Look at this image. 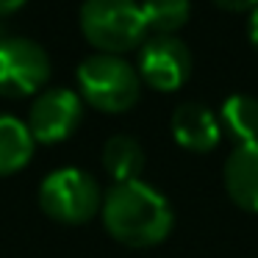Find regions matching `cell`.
I'll return each instance as SVG.
<instances>
[{
  "label": "cell",
  "mask_w": 258,
  "mask_h": 258,
  "mask_svg": "<svg viewBox=\"0 0 258 258\" xmlns=\"http://www.w3.org/2000/svg\"><path fill=\"white\" fill-rule=\"evenodd\" d=\"M100 214L108 236L136 250L164 241L175 222L169 200L145 180L114 183L103 195Z\"/></svg>",
  "instance_id": "cell-1"
},
{
  "label": "cell",
  "mask_w": 258,
  "mask_h": 258,
  "mask_svg": "<svg viewBox=\"0 0 258 258\" xmlns=\"http://www.w3.org/2000/svg\"><path fill=\"white\" fill-rule=\"evenodd\" d=\"M247 31H250V42H252V47L258 50V6L250 12V23H247Z\"/></svg>",
  "instance_id": "cell-15"
},
{
  "label": "cell",
  "mask_w": 258,
  "mask_h": 258,
  "mask_svg": "<svg viewBox=\"0 0 258 258\" xmlns=\"http://www.w3.org/2000/svg\"><path fill=\"white\" fill-rule=\"evenodd\" d=\"M34 136L23 119L0 114V175H14L34 156Z\"/></svg>",
  "instance_id": "cell-10"
},
{
  "label": "cell",
  "mask_w": 258,
  "mask_h": 258,
  "mask_svg": "<svg viewBox=\"0 0 258 258\" xmlns=\"http://www.w3.org/2000/svg\"><path fill=\"white\" fill-rule=\"evenodd\" d=\"M84 117V100L73 89H45L28 111V131L34 142L56 145L75 134Z\"/></svg>",
  "instance_id": "cell-7"
},
{
  "label": "cell",
  "mask_w": 258,
  "mask_h": 258,
  "mask_svg": "<svg viewBox=\"0 0 258 258\" xmlns=\"http://www.w3.org/2000/svg\"><path fill=\"white\" fill-rule=\"evenodd\" d=\"M214 3L228 12H252L258 6V0H214Z\"/></svg>",
  "instance_id": "cell-14"
},
{
  "label": "cell",
  "mask_w": 258,
  "mask_h": 258,
  "mask_svg": "<svg viewBox=\"0 0 258 258\" xmlns=\"http://www.w3.org/2000/svg\"><path fill=\"white\" fill-rule=\"evenodd\" d=\"M169 128H172L175 142L183 150H191V153H208L222 139L219 117L203 103H180L172 111Z\"/></svg>",
  "instance_id": "cell-9"
},
{
  "label": "cell",
  "mask_w": 258,
  "mask_h": 258,
  "mask_svg": "<svg viewBox=\"0 0 258 258\" xmlns=\"http://www.w3.org/2000/svg\"><path fill=\"white\" fill-rule=\"evenodd\" d=\"M222 183L241 211L258 214V139L239 142L225 158Z\"/></svg>",
  "instance_id": "cell-8"
},
{
  "label": "cell",
  "mask_w": 258,
  "mask_h": 258,
  "mask_svg": "<svg viewBox=\"0 0 258 258\" xmlns=\"http://www.w3.org/2000/svg\"><path fill=\"white\" fill-rule=\"evenodd\" d=\"M81 100L106 114H122L139 100L142 78L122 56L95 53L78 67Z\"/></svg>",
  "instance_id": "cell-3"
},
{
  "label": "cell",
  "mask_w": 258,
  "mask_h": 258,
  "mask_svg": "<svg viewBox=\"0 0 258 258\" xmlns=\"http://www.w3.org/2000/svg\"><path fill=\"white\" fill-rule=\"evenodd\" d=\"M39 206L61 225H84L100 211L103 195L97 180L84 169H56L39 186Z\"/></svg>",
  "instance_id": "cell-4"
},
{
  "label": "cell",
  "mask_w": 258,
  "mask_h": 258,
  "mask_svg": "<svg viewBox=\"0 0 258 258\" xmlns=\"http://www.w3.org/2000/svg\"><path fill=\"white\" fill-rule=\"evenodd\" d=\"M142 17L153 34H175L189 23V0H142Z\"/></svg>",
  "instance_id": "cell-13"
},
{
  "label": "cell",
  "mask_w": 258,
  "mask_h": 258,
  "mask_svg": "<svg viewBox=\"0 0 258 258\" xmlns=\"http://www.w3.org/2000/svg\"><path fill=\"white\" fill-rule=\"evenodd\" d=\"M103 167L117 183L139 180L145 169V150L134 136L117 134L103 145Z\"/></svg>",
  "instance_id": "cell-11"
},
{
  "label": "cell",
  "mask_w": 258,
  "mask_h": 258,
  "mask_svg": "<svg viewBox=\"0 0 258 258\" xmlns=\"http://www.w3.org/2000/svg\"><path fill=\"white\" fill-rule=\"evenodd\" d=\"M25 0H0V17L3 14H12V12H17L20 6H23Z\"/></svg>",
  "instance_id": "cell-16"
},
{
  "label": "cell",
  "mask_w": 258,
  "mask_h": 258,
  "mask_svg": "<svg viewBox=\"0 0 258 258\" xmlns=\"http://www.w3.org/2000/svg\"><path fill=\"white\" fill-rule=\"evenodd\" d=\"M50 58L45 47L25 36L0 34V95L25 97L45 86Z\"/></svg>",
  "instance_id": "cell-5"
},
{
  "label": "cell",
  "mask_w": 258,
  "mask_h": 258,
  "mask_svg": "<svg viewBox=\"0 0 258 258\" xmlns=\"http://www.w3.org/2000/svg\"><path fill=\"white\" fill-rule=\"evenodd\" d=\"M219 125L225 134L233 136L236 145L258 139V100L250 95H230L222 103Z\"/></svg>",
  "instance_id": "cell-12"
},
{
  "label": "cell",
  "mask_w": 258,
  "mask_h": 258,
  "mask_svg": "<svg viewBox=\"0 0 258 258\" xmlns=\"http://www.w3.org/2000/svg\"><path fill=\"white\" fill-rule=\"evenodd\" d=\"M139 78L156 92H175L191 75V50L175 34H153L139 47Z\"/></svg>",
  "instance_id": "cell-6"
},
{
  "label": "cell",
  "mask_w": 258,
  "mask_h": 258,
  "mask_svg": "<svg viewBox=\"0 0 258 258\" xmlns=\"http://www.w3.org/2000/svg\"><path fill=\"white\" fill-rule=\"evenodd\" d=\"M78 23L86 42L111 56L142 47L147 34L142 6L136 0H84Z\"/></svg>",
  "instance_id": "cell-2"
}]
</instances>
